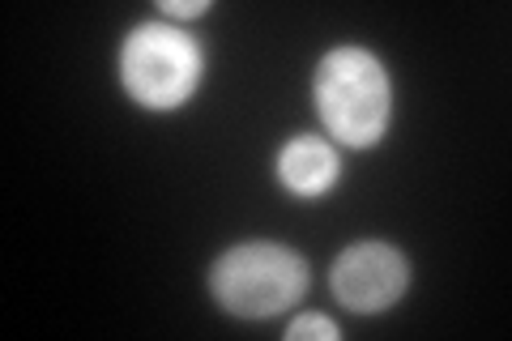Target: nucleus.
Listing matches in <instances>:
<instances>
[{"label": "nucleus", "instance_id": "f257e3e1", "mask_svg": "<svg viewBox=\"0 0 512 341\" xmlns=\"http://www.w3.org/2000/svg\"><path fill=\"white\" fill-rule=\"evenodd\" d=\"M320 120L346 145H376L389 124V73L363 47H338L316 69Z\"/></svg>", "mask_w": 512, "mask_h": 341}, {"label": "nucleus", "instance_id": "0eeeda50", "mask_svg": "<svg viewBox=\"0 0 512 341\" xmlns=\"http://www.w3.org/2000/svg\"><path fill=\"white\" fill-rule=\"evenodd\" d=\"M210 5L205 0H188V5H180V0H167L163 13H171V18H197V13H205Z\"/></svg>", "mask_w": 512, "mask_h": 341}, {"label": "nucleus", "instance_id": "f03ea898", "mask_svg": "<svg viewBox=\"0 0 512 341\" xmlns=\"http://www.w3.org/2000/svg\"><path fill=\"white\" fill-rule=\"evenodd\" d=\"M214 299L235 316H274L308 290V265L278 243H239L214 261Z\"/></svg>", "mask_w": 512, "mask_h": 341}, {"label": "nucleus", "instance_id": "7ed1b4c3", "mask_svg": "<svg viewBox=\"0 0 512 341\" xmlns=\"http://www.w3.org/2000/svg\"><path fill=\"white\" fill-rule=\"evenodd\" d=\"M120 77L141 107H180L201 77V52L184 30L146 22L124 39Z\"/></svg>", "mask_w": 512, "mask_h": 341}, {"label": "nucleus", "instance_id": "39448f33", "mask_svg": "<svg viewBox=\"0 0 512 341\" xmlns=\"http://www.w3.org/2000/svg\"><path fill=\"white\" fill-rule=\"evenodd\" d=\"M278 175L299 197H320V192L333 188V180H338V150L320 137H295L278 154Z\"/></svg>", "mask_w": 512, "mask_h": 341}, {"label": "nucleus", "instance_id": "423d86ee", "mask_svg": "<svg viewBox=\"0 0 512 341\" xmlns=\"http://www.w3.org/2000/svg\"><path fill=\"white\" fill-rule=\"evenodd\" d=\"M291 341H303V337H320V341H338V324L325 320V316H299L291 320V329H286Z\"/></svg>", "mask_w": 512, "mask_h": 341}, {"label": "nucleus", "instance_id": "20e7f679", "mask_svg": "<svg viewBox=\"0 0 512 341\" xmlns=\"http://www.w3.org/2000/svg\"><path fill=\"white\" fill-rule=\"evenodd\" d=\"M410 269L406 256L393 243H355L338 256L333 265V295H338L350 312H384L406 295Z\"/></svg>", "mask_w": 512, "mask_h": 341}]
</instances>
